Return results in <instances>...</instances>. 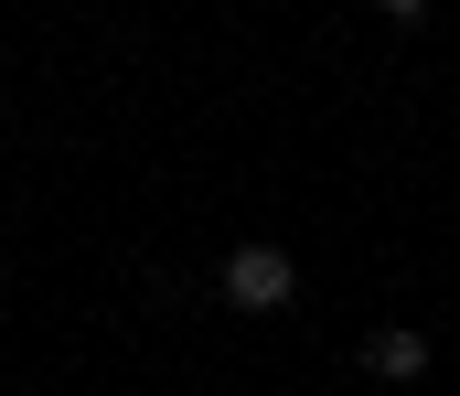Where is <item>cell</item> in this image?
Wrapping results in <instances>:
<instances>
[{"mask_svg":"<svg viewBox=\"0 0 460 396\" xmlns=\"http://www.w3.org/2000/svg\"><path fill=\"white\" fill-rule=\"evenodd\" d=\"M226 300H235V311H289V300H300V258L268 247V236L235 247V258H226Z\"/></svg>","mask_w":460,"mask_h":396,"instance_id":"cell-1","label":"cell"},{"mask_svg":"<svg viewBox=\"0 0 460 396\" xmlns=\"http://www.w3.org/2000/svg\"><path fill=\"white\" fill-rule=\"evenodd\" d=\"M364 375H375V386H407V375H429V332H407V321H385V332L364 343Z\"/></svg>","mask_w":460,"mask_h":396,"instance_id":"cell-2","label":"cell"}]
</instances>
